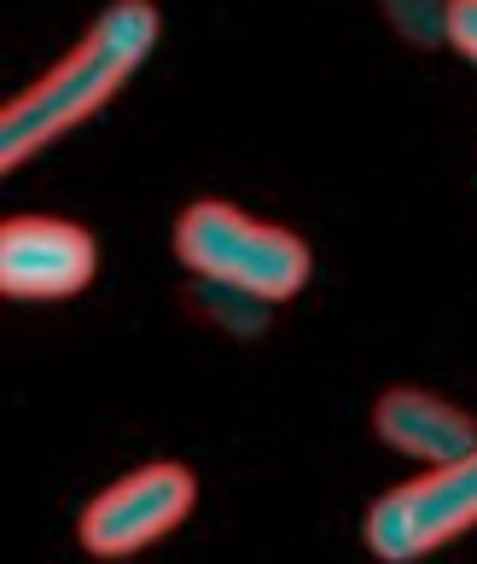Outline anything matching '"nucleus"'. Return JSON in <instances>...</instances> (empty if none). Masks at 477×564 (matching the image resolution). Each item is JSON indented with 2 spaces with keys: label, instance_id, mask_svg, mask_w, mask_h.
<instances>
[{
  "label": "nucleus",
  "instance_id": "1",
  "mask_svg": "<svg viewBox=\"0 0 477 564\" xmlns=\"http://www.w3.org/2000/svg\"><path fill=\"white\" fill-rule=\"evenodd\" d=\"M158 30L163 18L152 0H111L88 24V35L0 111V170H18L41 145H53L76 122H88L122 82L147 65V53L158 47Z\"/></svg>",
  "mask_w": 477,
  "mask_h": 564
},
{
  "label": "nucleus",
  "instance_id": "2",
  "mask_svg": "<svg viewBox=\"0 0 477 564\" xmlns=\"http://www.w3.org/2000/svg\"><path fill=\"white\" fill-rule=\"evenodd\" d=\"M175 257L204 280H221V285H239L262 303H285L308 285V245L292 234V227H274V221H257L234 210L221 198H198L186 204L181 221H175Z\"/></svg>",
  "mask_w": 477,
  "mask_h": 564
},
{
  "label": "nucleus",
  "instance_id": "3",
  "mask_svg": "<svg viewBox=\"0 0 477 564\" xmlns=\"http://www.w3.org/2000/svg\"><path fill=\"white\" fill-rule=\"evenodd\" d=\"M471 524H477V448L372 500L367 547L390 564H402V558L437 553L443 541L466 535Z\"/></svg>",
  "mask_w": 477,
  "mask_h": 564
},
{
  "label": "nucleus",
  "instance_id": "4",
  "mask_svg": "<svg viewBox=\"0 0 477 564\" xmlns=\"http://www.w3.org/2000/svg\"><path fill=\"white\" fill-rule=\"evenodd\" d=\"M198 500V484L193 471L175 466V459H152L129 477H117L106 495H94L82 507V547L94 558H129L140 547L163 541Z\"/></svg>",
  "mask_w": 477,
  "mask_h": 564
},
{
  "label": "nucleus",
  "instance_id": "5",
  "mask_svg": "<svg viewBox=\"0 0 477 564\" xmlns=\"http://www.w3.org/2000/svg\"><path fill=\"white\" fill-rule=\"evenodd\" d=\"M99 268V245L88 227L58 216H12L0 227V291L7 297H76Z\"/></svg>",
  "mask_w": 477,
  "mask_h": 564
},
{
  "label": "nucleus",
  "instance_id": "6",
  "mask_svg": "<svg viewBox=\"0 0 477 564\" xmlns=\"http://www.w3.org/2000/svg\"><path fill=\"white\" fill-rule=\"evenodd\" d=\"M372 431L420 466H448L477 448V420L431 390H384L372 408Z\"/></svg>",
  "mask_w": 477,
  "mask_h": 564
},
{
  "label": "nucleus",
  "instance_id": "7",
  "mask_svg": "<svg viewBox=\"0 0 477 564\" xmlns=\"http://www.w3.org/2000/svg\"><path fill=\"white\" fill-rule=\"evenodd\" d=\"M193 303L210 315L216 326H227V332H262V321H268V308L274 303H262V297H251V291H239V285H221V280H204L198 274V291H193Z\"/></svg>",
  "mask_w": 477,
  "mask_h": 564
},
{
  "label": "nucleus",
  "instance_id": "8",
  "mask_svg": "<svg viewBox=\"0 0 477 564\" xmlns=\"http://www.w3.org/2000/svg\"><path fill=\"white\" fill-rule=\"evenodd\" d=\"M384 18L397 24L402 41H413V47H437V41H448V0H379Z\"/></svg>",
  "mask_w": 477,
  "mask_h": 564
},
{
  "label": "nucleus",
  "instance_id": "9",
  "mask_svg": "<svg viewBox=\"0 0 477 564\" xmlns=\"http://www.w3.org/2000/svg\"><path fill=\"white\" fill-rule=\"evenodd\" d=\"M448 47L477 65V0H448Z\"/></svg>",
  "mask_w": 477,
  "mask_h": 564
}]
</instances>
